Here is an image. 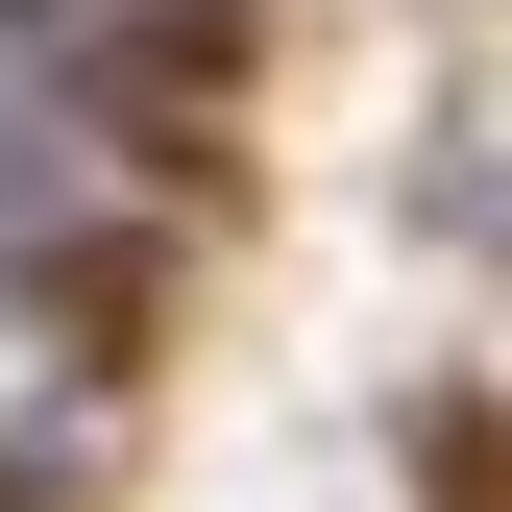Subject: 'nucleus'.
Instances as JSON below:
<instances>
[{"mask_svg": "<svg viewBox=\"0 0 512 512\" xmlns=\"http://www.w3.org/2000/svg\"><path fill=\"white\" fill-rule=\"evenodd\" d=\"M147 244H25V317H49V342H74V366H122V342H147Z\"/></svg>", "mask_w": 512, "mask_h": 512, "instance_id": "1", "label": "nucleus"}]
</instances>
